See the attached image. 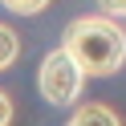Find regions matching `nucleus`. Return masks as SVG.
I'll list each match as a JSON object with an SVG mask.
<instances>
[{
    "mask_svg": "<svg viewBox=\"0 0 126 126\" xmlns=\"http://www.w3.org/2000/svg\"><path fill=\"white\" fill-rule=\"evenodd\" d=\"M61 53L73 61L81 73L110 77L126 65V33L110 16H77L65 29Z\"/></svg>",
    "mask_w": 126,
    "mask_h": 126,
    "instance_id": "1",
    "label": "nucleus"
},
{
    "mask_svg": "<svg viewBox=\"0 0 126 126\" xmlns=\"http://www.w3.org/2000/svg\"><path fill=\"white\" fill-rule=\"evenodd\" d=\"M81 81H85V73L61 49H53L49 57L41 61V94H45V102H53V106H73L77 94H81Z\"/></svg>",
    "mask_w": 126,
    "mask_h": 126,
    "instance_id": "2",
    "label": "nucleus"
},
{
    "mask_svg": "<svg viewBox=\"0 0 126 126\" xmlns=\"http://www.w3.org/2000/svg\"><path fill=\"white\" fill-rule=\"evenodd\" d=\"M65 126H122L118 122V114L110 106H102V102H90V106H81L73 118H69Z\"/></svg>",
    "mask_w": 126,
    "mask_h": 126,
    "instance_id": "3",
    "label": "nucleus"
},
{
    "mask_svg": "<svg viewBox=\"0 0 126 126\" xmlns=\"http://www.w3.org/2000/svg\"><path fill=\"white\" fill-rule=\"evenodd\" d=\"M16 49H20L16 33H12L8 25H0V69H8L12 61H16Z\"/></svg>",
    "mask_w": 126,
    "mask_h": 126,
    "instance_id": "4",
    "label": "nucleus"
},
{
    "mask_svg": "<svg viewBox=\"0 0 126 126\" xmlns=\"http://www.w3.org/2000/svg\"><path fill=\"white\" fill-rule=\"evenodd\" d=\"M49 0H4V8H12V12H20V16H33V12H41Z\"/></svg>",
    "mask_w": 126,
    "mask_h": 126,
    "instance_id": "5",
    "label": "nucleus"
},
{
    "mask_svg": "<svg viewBox=\"0 0 126 126\" xmlns=\"http://www.w3.org/2000/svg\"><path fill=\"white\" fill-rule=\"evenodd\" d=\"M98 4H102V12H106L110 20H114V16H126V0H98Z\"/></svg>",
    "mask_w": 126,
    "mask_h": 126,
    "instance_id": "6",
    "label": "nucleus"
},
{
    "mask_svg": "<svg viewBox=\"0 0 126 126\" xmlns=\"http://www.w3.org/2000/svg\"><path fill=\"white\" fill-rule=\"evenodd\" d=\"M12 122V102H8V94L0 90V126H8Z\"/></svg>",
    "mask_w": 126,
    "mask_h": 126,
    "instance_id": "7",
    "label": "nucleus"
}]
</instances>
